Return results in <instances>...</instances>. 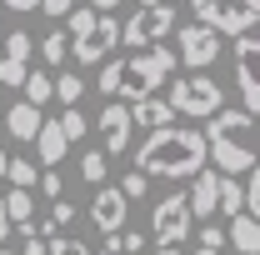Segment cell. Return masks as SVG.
I'll return each instance as SVG.
<instances>
[{
  "instance_id": "4316f807",
  "label": "cell",
  "mask_w": 260,
  "mask_h": 255,
  "mask_svg": "<svg viewBox=\"0 0 260 255\" xmlns=\"http://www.w3.org/2000/svg\"><path fill=\"white\" fill-rule=\"evenodd\" d=\"M50 255H95V250H90L85 240H75V235H60V230H55V235H50Z\"/></svg>"
},
{
  "instance_id": "9a60e30c",
  "label": "cell",
  "mask_w": 260,
  "mask_h": 255,
  "mask_svg": "<svg viewBox=\"0 0 260 255\" xmlns=\"http://www.w3.org/2000/svg\"><path fill=\"white\" fill-rule=\"evenodd\" d=\"M40 125H45V120H40V105H35V100H25V95L5 110V135H15L20 145H30L35 135H40Z\"/></svg>"
},
{
  "instance_id": "30bf717a",
  "label": "cell",
  "mask_w": 260,
  "mask_h": 255,
  "mask_svg": "<svg viewBox=\"0 0 260 255\" xmlns=\"http://www.w3.org/2000/svg\"><path fill=\"white\" fill-rule=\"evenodd\" d=\"M195 225V210H190V195H165L160 205H155V215H150V235L155 240H185Z\"/></svg>"
},
{
  "instance_id": "d590c367",
  "label": "cell",
  "mask_w": 260,
  "mask_h": 255,
  "mask_svg": "<svg viewBox=\"0 0 260 255\" xmlns=\"http://www.w3.org/2000/svg\"><path fill=\"white\" fill-rule=\"evenodd\" d=\"M155 255H180V240H160V250Z\"/></svg>"
},
{
  "instance_id": "d4e9b609",
  "label": "cell",
  "mask_w": 260,
  "mask_h": 255,
  "mask_svg": "<svg viewBox=\"0 0 260 255\" xmlns=\"http://www.w3.org/2000/svg\"><path fill=\"white\" fill-rule=\"evenodd\" d=\"M60 125H65V135H70V145H75V140H85V135H90V120H85V115H80V105H65V115H60Z\"/></svg>"
},
{
  "instance_id": "60d3db41",
  "label": "cell",
  "mask_w": 260,
  "mask_h": 255,
  "mask_svg": "<svg viewBox=\"0 0 260 255\" xmlns=\"http://www.w3.org/2000/svg\"><path fill=\"white\" fill-rule=\"evenodd\" d=\"M0 135H5V115H0Z\"/></svg>"
},
{
  "instance_id": "ffe728a7",
  "label": "cell",
  "mask_w": 260,
  "mask_h": 255,
  "mask_svg": "<svg viewBox=\"0 0 260 255\" xmlns=\"http://www.w3.org/2000/svg\"><path fill=\"white\" fill-rule=\"evenodd\" d=\"M5 180H10V185H25V190H35V185H40V160L10 155V165H5Z\"/></svg>"
},
{
  "instance_id": "7c38bea8",
  "label": "cell",
  "mask_w": 260,
  "mask_h": 255,
  "mask_svg": "<svg viewBox=\"0 0 260 255\" xmlns=\"http://www.w3.org/2000/svg\"><path fill=\"white\" fill-rule=\"evenodd\" d=\"M125 210H130V195L120 185H100L95 200H90V220H95L100 235H115V230H125Z\"/></svg>"
},
{
  "instance_id": "e0dca14e",
  "label": "cell",
  "mask_w": 260,
  "mask_h": 255,
  "mask_svg": "<svg viewBox=\"0 0 260 255\" xmlns=\"http://www.w3.org/2000/svg\"><path fill=\"white\" fill-rule=\"evenodd\" d=\"M230 245L240 255H260V215H250V210L230 215Z\"/></svg>"
},
{
  "instance_id": "ba28073f",
  "label": "cell",
  "mask_w": 260,
  "mask_h": 255,
  "mask_svg": "<svg viewBox=\"0 0 260 255\" xmlns=\"http://www.w3.org/2000/svg\"><path fill=\"white\" fill-rule=\"evenodd\" d=\"M235 85H240V100L245 110L260 115V35H235Z\"/></svg>"
},
{
  "instance_id": "7bdbcfd3",
  "label": "cell",
  "mask_w": 260,
  "mask_h": 255,
  "mask_svg": "<svg viewBox=\"0 0 260 255\" xmlns=\"http://www.w3.org/2000/svg\"><path fill=\"white\" fill-rule=\"evenodd\" d=\"M100 255H115V250H110V245H105V250H100Z\"/></svg>"
},
{
  "instance_id": "cb8c5ba5",
  "label": "cell",
  "mask_w": 260,
  "mask_h": 255,
  "mask_svg": "<svg viewBox=\"0 0 260 255\" xmlns=\"http://www.w3.org/2000/svg\"><path fill=\"white\" fill-rule=\"evenodd\" d=\"M245 210V185H235V175H220V215Z\"/></svg>"
},
{
  "instance_id": "ab89813d",
  "label": "cell",
  "mask_w": 260,
  "mask_h": 255,
  "mask_svg": "<svg viewBox=\"0 0 260 255\" xmlns=\"http://www.w3.org/2000/svg\"><path fill=\"white\" fill-rule=\"evenodd\" d=\"M140 5H160V0H140Z\"/></svg>"
},
{
  "instance_id": "f6af8a7d",
  "label": "cell",
  "mask_w": 260,
  "mask_h": 255,
  "mask_svg": "<svg viewBox=\"0 0 260 255\" xmlns=\"http://www.w3.org/2000/svg\"><path fill=\"white\" fill-rule=\"evenodd\" d=\"M0 10H5V5H0Z\"/></svg>"
},
{
  "instance_id": "2e32d148",
  "label": "cell",
  "mask_w": 260,
  "mask_h": 255,
  "mask_svg": "<svg viewBox=\"0 0 260 255\" xmlns=\"http://www.w3.org/2000/svg\"><path fill=\"white\" fill-rule=\"evenodd\" d=\"M35 150H40V165H60L65 150H70V135H65L60 120H45L40 135H35Z\"/></svg>"
},
{
  "instance_id": "b9f144b4",
  "label": "cell",
  "mask_w": 260,
  "mask_h": 255,
  "mask_svg": "<svg viewBox=\"0 0 260 255\" xmlns=\"http://www.w3.org/2000/svg\"><path fill=\"white\" fill-rule=\"evenodd\" d=\"M0 255H15V250H5V245H0Z\"/></svg>"
},
{
  "instance_id": "4fadbf2b",
  "label": "cell",
  "mask_w": 260,
  "mask_h": 255,
  "mask_svg": "<svg viewBox=\"0 0 260 255\" xmlns=\"http://www.w3.org/2000/svg\"><path fill=\"white\" fill-rule=\"evenodd\" d=\"M130 105H105L100 110V120H95V130H100V145H105V155H125L130 150Z\"/></svg>"
},
{
  "instance_id": "484cf974",
  "label": "cell",
  "mask_w": 260,
  "mask_h": 255,
  "mask_svg": "<svg viewBox=\"0 0 260 255\" xmlns=\"http://www.w3.org/2000/svg\"><path fill=\"white\" fill-rule=\"evenodd\" d=\"M80 95H85V80L65 70L60 80H55V100H60V105H80Z\"/></svg>"
},
{
  "instance_id": "f1b7e54d",
  "label": "cell",
  "mask_w": 260,
  "mask_h": 255,
  "mask_svg": "<svg viewBox=\"0 0 260 255\" xmlns=\"http://www.w3.org/2000/svg\"><path fill=\"white\" fill-rule=\"evenodd\" d=\"M120 190H125V195H130V200H140V195L150 190V175H145V170H130L125 180H120Z\"/></svg>"
},
{
  "instance_id": "f546056e",
  "label": "cell",
  "mask_w": 260,
  "mask_h": 255,
  "mask_svg": "<svg viewBox=\"0 0 260 255\" xmlns=\"http://www.w3.org/2000/svg\"><path fill=\"white\" fill-rule=\"evenodd\" d=\"M245 210L260 215V160H255V170H250V185H245Z\"/></svg>"
},
{
  "instance_id": "83f0119b",
  "label": "cell",
  "mask_w": 260,
  "mask_h": 255,
  "mask_svg": "<svg viewBox=\"0 0 260 255\" xmlns=\"http://www.w3.org/2000/svg\"><path fill=\"white\" fill-rule=\"evenodd\" d=\"M40 195L45 200H60L65 185H60V165H40Z\"/></svg>"
},
{
  "instance_id": "8fae6325",
  "label": "cell",
  "mask_w": 260,
  "mask_h": 255,
  "mask_svg": "<svg viewBox=\"0 0 260 255\" xmlns=\"http://www.w3.org/2000/svg\"><path fill=\"white\" fill-rule=\"evenodd\" d=\"M0 45H5V55H0V85H15V90H20V85H25V75H30V55H35V45H40V40L20 25V30L5 35Z\"/></svg>"
},
{
  "instance_id": "52a82bcc",
  "label": "cell",
  "mask_w": 260,
  "mask_h": 255,
  "mask_svg": "<svg viewBox=\"0 0 260 255\" xmlns=\"http://www.w3.org/2000/svg\"><path fill=\"white\" fill-rule=\"evenodd\" d=\"M175 30V10L170 5H135V15H130L125 25H120V45H130V50H140V45H155L160 35Z\"/></svg>"
},
{
  "instance_id": "d6986e66",
  "label": "cell",
  "mask_w": 260,
  "mask_h": 255,
  "mask_svg": "<svg viewBox=\"0 0 260 255\" xmlns=\"http://www.w3.org/2000/svg\"><path fill=\"white\" fill-rule=\"evenodd\" d=\"M5 210H10V225H30V220H35V195L25 190V185H10Z\"/></svg>"
},
{
  "instance_id": "5b68a950",
  "label": "cell",
  "mask_w": 260,
  "mask_h": 255,
  "mask_svg": "<svg viewBox=\"0 0 260 255\" xmlns=\"http://www.w3.org/2000/svg\"><path fill=\"white\" fill-rule=\"evenodd\" d=\"M195 20L215 25L220 35H245L260 20V0H190Z\"/></svg>"
},
{
  "instance_id": "836d02e7",
  "label": "cell",
  "mask_w": 260,
  "mask_h": 255,
  "mask_svg": "<svg viewBox=\"0 0 260 255\" xmlns=\"http://www.w3.org/2000/svg\"><path fill=\"white\" fill-rule=\"evenodd\" d=\"M0 5H10V10H20V15H25V10H40V0H0Z\"/></svg>"
},
{
  "instance_id": "1f68e13d",
  "label": "cell",
  "mask_w": 260,
  "mask_h": 255,
  "mask_svg": "<svg viewBox=\"0 0 260 255\" xmlns=\"http://www.w3.org/2000/svg\"><path fill=\"white\" fill-rule=\"evenodd\" d=\"M40 10H45L50 20H65V15L75 10V0H40Z\"/></svg>"
},
{
  "instance_id": "d6a6232c",
  "label": "cell",
  "mask_w": 260,
  "mask_h": 255,
  "mask_svg": "<svg viewBox=\"0 0 260 255\" xmlns=\"http://www.w3.org/2000/svg\"><path fill=\"white\" fill-rule=\"evenodd\" d=\"M50 220H55V225H70V220H75V205H65V200H50Z\"/></svg>"
},
{
  "instance_id": "8d00e7d4",
  "label": "cell",
  "mask_w": 260,
  "mask_h": 255,
  "mask_svg": "<svg viewBox=\"0 0 260 255\" xmlns=\"http://www.w3.org/2000/svg\"><path fill=\"white\" fill-rule=\"evenodd\" d=\"M190 255H225V250H220V245H195Z\"/></svg>"
},
{
  "instance_id": "ac0fdd59",
  "label": "cell",
  "mask_w": 260,
  "mask_h": 255,
  "mask_svg": "<svg viewBox=\"0 0 260 255\" xmlns=\"http://www.w3.org/2000/svg\"><path fill=\"white\" fill-rule=\"evenodd\" d=\"M170 115H175V105H170V100H155V95L130 100V120H135V125H145V130L170 125Z\"/></svg>"
},
{
  "instance_id": "3957f363",
  "label": "cell",
  "mask_w": 260,
  "mask_h": 255,
  "mask_svg": "<svg viewBox=\"0 0 260 255\" xmlns=\"http://www.w3.org/2000/svg\"><path fill=\"white\" fill-rule=\"evenodd\" d=\"M255 135H260V115L255 110H215L205 115V145H210V160L220 165V175H245L255 170Z\"/></svg>"
},
{
  "instance_id": "5bb4252c",
  "label": "cell",
  "mask_w": 260,
  "mask_h": 255,
  "mask_svg": "<svg viewBox=\"0 0 260 255\" xmlns=\"http://www.w3.org/2000/svg\"><path fill=\"white\" fill-rule=\"evenodd\" d=\"M190 210L195 220L220 215V170H195L190 175Z\"/></svg>"
},
{
  "instance_id": "44dd1931",
  "label": "cell",
  "mask_w": 260,
  "mask_h": 255,
  "mask_svg": "<svg viewBox=\"0 0 260 255\" xmlns=\"http://www.w3.org/2000/svg\"><path fill=\"white\" fill-rule=\"evenodd\" d=\"M105 175H110V155H105V145H100V150H85V155H80V180L105 185Z\"/></svg>"
},
{
  "instance_id": "ee69618b",
  "label": "cell",
  "mask_w": 260,
  "mask_h": 255,
  "mask_svg": "<svg viewBox=\"0 0 260 255\" xmlns=\"http://www.w3.org/2000/svg\"><path fill=\"white\" fill-rule=\"evenodd\" d=\"M0 90H5V85H0Z\"/></svg>"
},
{
  "instance_id": "9c48e42d",
  "label": "cell",
  "mask_w": 260,
  "mask_h": 255,
  "mask_svg": "<svg viewBox=\"0 0 260 255\" xmlns=\"http://www.w3.org/2000/svg\"><path fill=\"white\" fill-rule=\"evenodd\" d=\"M180 65H190V70H205V65L220 60V30L215 25H205V20H195V25H180Z\"/></svg>"
},
{
  "instance_id": "7402d4cb",
  "label": "cell",
  "mask_w": 260,
  "mask_h": 255,
  "mask_svg": "<svg viewBox=\"0 0 260 255\" xmlns=\"http://www.w3.org/2000/svg\"><path fill=\"white\" fill-rule=\"evenodd\" d=\"M40 55H45V65H60L65 55H70V30H65L60 20H55V30L40 40Z\"/></svg>"
},
{
  "instance_id": "e575fe53",
  "label": "cell",
  "mask_w": 260,
  "mask_h": 255,
  "mask_svg": "<svg viewBox=\"0 0 260 255\" xmlns=\"http://www.w3.org/2000/svg\"><path fill=\"white\" fill-rule=\"evenodd\" d=\"M5 230H10V210H5V195H0V245H5Z\"/></svg>"
},
{
  "instance_id": "6da1fadb",
  "label": "cell",
  "mask_w": 260,
  "mask_h": 255,
  "mask_svg": "<svg viewBox=\"0 0 260 255\" xmlns=\"http://www.w3.org/2000/svg\"><path fill=\"white\" fill-rule=\"evenodd\" d=\"M210 145H205V130L195 125H155L140 140V155L135 165L145 175H165V180H190L195 170H205Z\"/></svg>"
},
{
  "instance_id": "7a4b0ae2",
  "label": "cell",
  "mask_w": 260,
  "mask_h": 255,
  "mask_svg": "<svg viewBox=\"0 0 260 255\" xmlns=\"http://www.w3.org/2000/svg\"><path fill=\"white\" fill-rule=\"evenodd\" d=\"M180 65L175 50L165 45H140L120 60L100 65V95H120V100H140V95H155V85L170 80V70Z\"/></svg>"
},
{
  "instance_id": "74e56055",
  "label": "cell",
  "mask_w": 260,
  "mask_h": 255,
  "mask_svg": "<svg viewBox=\"0 0 260 255\" xmlns=\"http://www.w3.org/2000/svg\"><path fill=\"white\" fill-rule=\"evenodd\" d=\"M115 5H130V0H95V10H115Z\"/></svg>"
},
{
  "instance_id": "603a6c76",
  "label": "cell",
  "mask_w": 260,
  "mask_h": 255,
  "mask_svg": "<svg viewBox=\"0 0 260 255\" xmlns=\"http://www.w3.org/2000/svg\"><path fill=\"white\" fill-rule=\"evenodd\" d=\"M20 90H25V100H35V105H45V100L55 95V75H50V70H30Z\"/></svg>"
},
{
  "instance_id": "f35d334b",
  "label": "cell",
  "mask_w": 260,
  "mask_h": 255,
  "mask_svg": "<svg viewBox=\"0 0 260 255\" xmlns=\"http://www.w3.org/2000/svg\"><path fill=\"white\" fill-rule=\"evenodd\" d=\"M5 165H10V155H5V150H0V185H5Z\"/></svg>"
},
{
  "instance_id": "4dcf8cb0",
  "label": "cell",
  "mask_w": 260,
  "mask_h": 255,
  "mask_svg": "<svg viewBox=\"0 0 260 255\" xmlns=\"http://www.w3.org/2000/svg\"><path fill=\"white\" fill-rule=\"evenodd\" d=\"M200 245H220V250H225V245H230V230H220V225H205V230H200Z\"/></svg>"
},
{
  "instance_id": "277c9868",
  "label": "cell",
  "mask_w": 260,
  "mask_h": 255,
  "mask_svg": "<svg viewBox=\"0 0 260 255\" xmlns=\"http://www.w3.org/2000/svg\"><path fill=\"white\" fill-rule=\"evenodd\" d=\"M65 30H70V55L80 65H100L115 45H120V20L110 10H85L75 5L65 15Z\"/></svg>"
},
{
  "instance_id": "8992f818",
  "label": "cell",
  "mask_w": 260,
  "mask_h": 255,
  "mask_svg": "<svg viewBox=\"0 0 260 255\" xmlns=\"http://www.w3.org/2000/svg\"><path fill=\"white\" fill-rule=\"evenodd\" d=\"M170 105H175L180 115L205 120V115H215V110L225 105V90H220V80H210L205 70H195V75H185V80L170 85Z\"/></svg>"
}]
</instances>
